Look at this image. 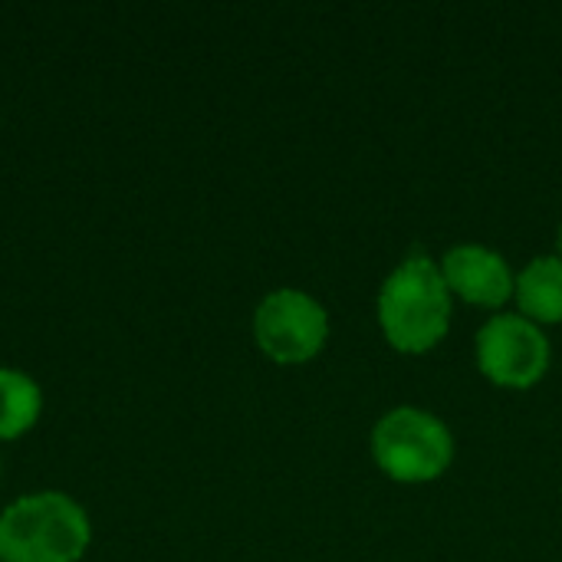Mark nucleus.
I'll list each match as a JSON object with an SVG mask.
<instances>
[{
  "label": "nucleus",
  "instance_id": "nucleus-8",
  "mask_svg": "<svg viewBox=\"0 0 562 562\" xmlns=\"http://www.w3.org/2000/svg\"><path fill=\"white\" fill-rule=\"evenodd\" d=\"M517 303L530 323H562V260L537 257L517 277Z\"/></svg>",
  "mask_w": 562,
  "mask_h": 562
},
{
  "label": "nucleus",
  "instance_id": "nucleus-2",
  "mask_svg": "<svg viewBox=\"0 0 562 562\" xmlns=\"http://www.w3.org/2000/svg\"><path fill=\"white\" fill-rule=\"evenodd\" d=\"M385 339L408 356L435 349L451 326V290L441 267L425 254H408L379 293Z\"/></svg>",
  "mask_w": 562,
  "mask_h": 562
},
{
  "label": "nucleus",
  "instance_id": "nucleus-6",
  "mask_svg": "<svg viewBox=\"0 0 562 562\" xmlns=\"http://www.w3.org/2000/svg\"><path fill=\"white\" fill-rule=\"evenodd\" d=\"M438 267L451 296H461L464 303L497 310L517 293V277L510 273V263L487 247L477 244L454 247L445 254Z\"/></svg>",
  "mask_w": 562,
  "mask_h": 562
},
{
  "label": "nucleus",
  "instance_id": "nucleus-5",
  "mask_svg": "<svg viewBox=\"0 0 562 562\" xmlns=\"http://www.w3.org/2000/svg\"><path fill=\"white\" fill-rule=\"evenodd\" d=\"M477 369L501 389H530L550 369V342L527 316L501 313L477 333Z\"/></svg>",
  "mask_w": 562,
  "mask_h": 562
},
{
  "label": "nucleus",
  "instance_id": "nucleus-3",
  "mask_svg": "<svg viewBox=\"0 0 562 562\" xmlns=\"http://www.w3.org/2000/svg\"><path fill=\"white\" fill-rule=\"evenodd\" d=\"M372 458L398 484H428L454 461L448 425L422 408H395L372 431Z\"/></svg>",
  "mask_w": 562,
  "mask_h": 562
},
{
  "label": "nucleus",
  "instance_id": "nucleus-1",
  "mask_svg": "<svg viewBox=\"0 0 562 562\" xmlns=\"http://www.w3.org/2000/svg\"><path fill=\"white\" fill-rule=\"evenodd\" d=\"M89 547L92 517L66 491H30L0 510V562H82Z\"/></svg>",
  "mask_w": 562,
  "mask_h": 562
},
{
  "label": "nucleus",
  "instance_id": "nucleus-9",
  "mask_svg": "<svg viewBox=\"0 0 562 562\" xmlns=\"http://www.w3.org/2000/svg\"><path fill=\"white\" fill-rule=\"evenodd\" d=\"M557 257L562 260V224H560V234H557Z\"/></svg>",
  "mask_w": 562,
  "mask_h": 562
},
{
  "label": "nucleus",
  "instance_id": "nucleus-7",
  "mask_svg": "<svg viewBox=\"0 0 562 562\" xmlns=\"http://www.w3.org/2000/svg\"><path fill=\"white\" fill-rule=\"evenodd\" d=\"M43 408V385L16 366H0V445L30 435L40 425Z\"/></svg>",
  "mask_w": 562,
  "mask_h": 562
},
{
  "label": "nucleus",
  "instance_id": "nucleus-4",
  "mask_svg": "<svg viewBox=\"0 0 562 562\" xmlns=\"http://www.w3.org/2000/svg\"><path fill=\"white\" fill-rule=\"evenodd\" d=\"M326 339L329 313L303 290H273L254 310V342L277 366H303L316 359Z\"/></svg>",
  "mask_w": 562,
  "mask_h": 562
}]
</instances>
